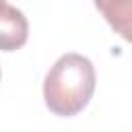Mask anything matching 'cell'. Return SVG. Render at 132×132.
Returning a JSON list of instances; mask_svg holds the SVG:
<instances>
[{"instance_id":"cell-1","label":"cell","mask_w":132,"mask_h":132,"mask_svg":"<svg viewBox=\"0 0 132 132\" xmlns=\"http://www.w3.org/2000/svg\"><path fill=\"white\" fill-rule=\"evenodd\" d=\"M95 66L80 54H64L47 70L43 80V101L56 116L70 118L87 107L95 93Z\"/></svg>"},{"instance_id":"cell-2","label":"cell","mask_w":132,"mask_h":132,"mask_svg":"<svg viewBox=\"0 0 132 132\" xmlns=\"http://www.w3.org/2000/svg\"><path fill=\"white\" fill-rule=\"evenodd\" d=\"M29 23L27 16L10 4H0V50L14 52L27 43Z\"/></svg>"},{"instance_id":"cell-3","label":"cell","mask_w":132,"mask_h":132,"mask_svg":"<svg viewBox=\"0 0 132 132\" xmlns=\"http://www.w3.org/2000/svg\"><path fill=\"white\" fill-rule=\"evenodd\" d=\"M116 33L130 39V0H93Z\"/></svg>"},{"instance_id":"cell-4","label":"cell","mask_w":132,"mask_h":132,"mask_svg":"<svg viewBox=\"0 0 132 132\" xmlns=\"http://www.w3.org/2000/svg\"><path fill=\"white\" fill-rule=\"evenodd\" d=\"M0 4H4V0H0Z\"/></svg>"},{"instance_id":"cell-5","label":"cell","mask_w":132,"mask_h":132,"mask_svg":"<svg viewBox=\"0 0 132 132\" xmlns=\"http://www.w3.org/2000/svg\"><path fill=\"white\" fill-rule=\"evenodd\" d=\"M0 76H2V72H0Z\"/></svg>"}]
</instances>
